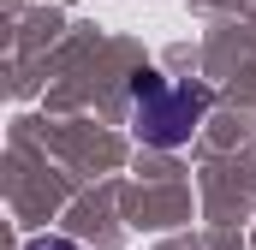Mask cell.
Listing matches in <instances>:
<instances>
[{"instance_id": "obj_1", "label": "cell", "mask_w": 256, "mask_h": 250, "mask_svg": "<svg viewBox=\"0 0 256 250\" xmlns=\"http://www.w3.org/2000/svg\"><path fill=\"white\" fill-rule=\"evenodd\" d=\"M208 90L202 84H167V78H155V72H137L131 78V125H137V137L149 143V149H179V143H191V131L202 125L208 114Z\"/></svg>"}, {"instance_id": "obj_2", "label": "cell", "mask_w": 256, "mask_h": 250, "mask_svg": "<svg viewBox=\"0 0 256 250\" xmlns=\"http://www.w3.org/2000/svg\"><path fill=\"white\" fill-rule=\"evenodd\" d=\"M24 250H78V244H72V238H54V232H48V238H30Z\"/></svg>"}]
</instances>
